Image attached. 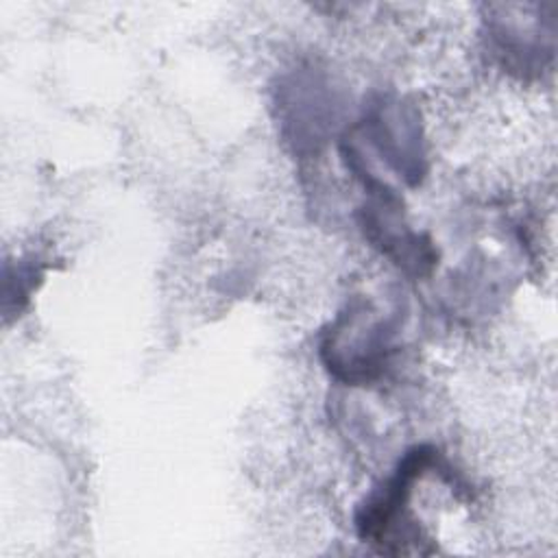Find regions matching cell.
I'll list each match as a JSON object with an SVG mask.
<instances>
[{
    "instance_id": "1",
    "label": "cell",
    "mask_w": 558,
    "mask_h": 558,
    "mask_svg": "<svg viewBox=\"0 0 558 558\" xmlns=\"http://www.w3.org/2000/svg\"><path fill=\"white\" fill-rule=\"evenodd\" d=\"M429 471H449L442 453L432 445L412 447L395 473L360 506L355 514L357 536L379 554L390 556L436 551L410 508L414 484Z\"/></svg>"
},
{
    "instance_id": "2",
    "label": "cell",
    "mask_w": 558,
    "mask_h": 558,
    "mask_svg": "<svg viewBox=\"0 0 558 558\" xmlns=\"http://www.w3.org/2000/svg\"><path fill=\"white\" fill-rule=\"evenodd\" d=\"M342 157L351 172L364 183L368 194L366 203L357 211V222L362 227L364 238L392 264H397L403 272L412 277L429 275L438 262V253L429 238L414 233L403 222V203L401 196L381 179L373 174L366 166L360 150L344 142Z\"/></svg>"
},
{
    "instance_id": "3",
    "label": "cell",
    "mask_w": 558,
    "mask_h": 558,
    "mask_svg": "<svg viewBox=\"0 0 558 558\" xmlns=\"http://www.w3.org/2000/svg\"><path fill=\"white\" fill-rule=\"evenodd\" d=\"M392 323L377 316L368 301L355 299L325 331L320 357L327 371L351 386L379 379L390 366Z\"/></svg>"
}]
</instances>
